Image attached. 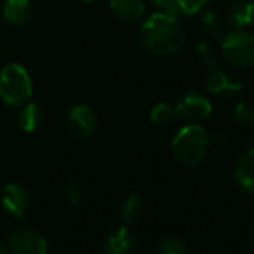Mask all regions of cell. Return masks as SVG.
Returning a JSON list of instances; mask_svg holds the SVG:
<instances>
[{
    "label": "cell",
    "instance_id": "cell-10",
    "mask_svg": "<svg viewBox=\"0 0 254 254\" xmlns=\"http://www.w3.org/2000/svg\"><path fill=\"white\" fill-rule=\"evenodd\" d=\"M2 205L14 217H21L29 208L27 190L15 183L6 184L2 189Z\"/></svg>",
    "mask_w": 254,
    "mask_h": 254
},
{
    "label": "cell",
    "instance_id": "cell-25",
    "mask_svg": "<svg viewBox=\"0 0 254 254\" xmlns=\"http://www.w3.org/2000/svg\"><path fill=\"white\" fill-rule=\"evenodd\" d=\"M227 142V136L221 132H215L212 136H209V144H215V145H226Z\"/></svg>",
    "mask_w": 254,
    "mask_h": 254
},
{
    "label": "cell",
    "instance_id": "cell-2",
    "mask_svg": "<svg viewBox=\"0 0 254 254\" xmlns=\"http://www.w3.org/2000/svg\"><path fill=\"white\" fill-rule=\"evenodd\" d=\"M209 135L197 123L186 124L172 139L174 157L187 168L199 166L209 150Z\"/></svg>",
    "mask_w": 254,
    "mask_h": 254
},
{
    "label": "cell",
    "instance_id": "cell-27",
    "mask_svg": "<svg viewBox=\"0 0 254 254\" xmlns=\"http://www.w3.org/2000/svg\"><path fill=\"white\" fill-rule=\"evenodd\" d=\"M79 2H85V3H90V2H93V0H79Z\"/></svg>",
    "mask_w": 254,
    "mask_h": 254
},
{
    "label": "cell",
    "instance_id": "cell-11",
    "mask_svg": "<svg viewBox=\"0 0 254 254\" xmlns=\"http://www.w3.org/2000/svg\"><path fill=\"white\" fill-rule=\"evenodd\" d=\"M233 175L241 190L254 194V148L239 156L235 163Z\"/></svg>",
    "mask_w": 254,
    "mask_h": 254
},
{
    "label": "cell",
    "instance_id": "cell-17",
    "mask_svg": "<svg viewBox=\"0 0 254 254\" xmlns=\"http://www.w3.org/2000/svg\"><path fill=\"white\" fill-rule=\"evenodd\" d=\"M157 254H189V245L183 238L168 235L159 241Z\"/></svg>",
    "mask_w": 254,
    "mask_h": 254
},
{
    "label": "cell",
    "instance_id": "cell-1",
    "mask_svg": "<svg viewBox=\"0 0 254 254\" xmlns=\"http://www.w3.org/2000/svg\"><path fill=\"white\" fill-rule=\"evenodd\" d=\"M141 44L154 56L177 54L186 44V32L178 18L163 12L151 14L141 26Z\"/></svg>",
    "mask_w": 254,
    "mask_h": 254
},
{
    "label": "cell",
    "instance_id": "cell-22",
    "mask_svg": "<svg viewBox=\"0 0 254 254\" xmlns=\"http://www.w3.org/2000/svg\"><path fill=\"white\" fill-rule=\"evenodd\" d=\"M208 0H175V8L178 12V17H190L200 14L203 8L206 6Z\"/></svg>",
    "mask_w": 254,
    "mask_h": 254
},
{
    "label": "cell",
    "instance_id": "cell-26",
    "mask_svg": "<svg viewBox=\"0 0 254 254\" xmlns=\"http://www.w3.org/2000/svg\"><path fill=\"white\" fill-rule=\"evenodd\" d=\"M0 254H12V253H11V250H9V247L6 244L0 242Z\"/></svg>",
    "mask_w": 254,
    "mask_h": 254
},
{
    "label": "cell",
    "instance_id": "cell-9",
    "mask_svg": "<svg viewBox=\"0 0 254 254\" xmlns=\"http://www.w3.org/2000/svg\"><path fill=\"white\" fill-rule=\"evenodd\" d=\"M205 88L211 94H221V93H238L242 90V81L229 72L220 69L208 70L205 76Z\"/></svg>",
    "mask_w": 254,
    "mask_h": 254
},
{
    "label": "cell",
    "instance_id": "cell-14",
    "mask_svg": "<svg viewBox=\"0 0 254 254\" xmlns=\"http://www.w3.org/2000/svg\"><path fill=\"white\" fill-rule=\"evenodd\" d=\"M32 3L30 0H5L3 3V17L12 26H23L32 17Z\"/></svg>",
    "mask_w": 254,
    "mask_h": 254
},
{
    "label": "cell",
    "instance_id": "cell-8",
    "mask_svg": "<svg viewBox=\"0 0 254 254\" xmlns=\"http://www.w3.org/2000/svg\"><path fill=\"white\" fill-rule=\"evenodd\" d=\"M138 247L136 235L127 227L120 226L114 229L106 238V253L108 254H135Z\"/></svg>",
    "mask_w": 254,
    "mask_h": 254
},
{
    "label": "cell",
    "instance_id": "cell-18",
    "mask_svg": "<svg viewBox=\"0 0 254 254\" xmlns=\"http://www.w3.org/2000/svg\"><path fill=\"white\" fill-rule=\"evenodd\" d=\"M200 23L205 32L214 38H223L224 35V21L215 11L200 12Z\"/></svg>",
    "mask_w": 254,
    "mask_h": 254
},
{
    "label": "cell",
    "instance_id": "cell-7",
    "mask_svg": "<svg viewBox=\"0 0 254 254\" xmlns=\"http://www.w3.org/2000/svg\"><path fill=\"white\" fill-rule=\"evenodd\" d=\"M67 123H69L70 130L76 136L85 139V138H90L96 130L97 115L91 106L85 103H78L70 108L69 115H67Z\"/></svg>",
    "mask_w": 254,
    "mask_h": 254
},
{
    "label": "cell",
    "instance_id": "cell-3",
    "mask_svg": "<svg viewBox=\"0 0 254 254\" xmlns=\"http://www.w3.org/2000/svg\"><path fill=\"white\" fill-rule=\"evenodd\" d=\"M33 96V81L20 63H9L0 70V99L11 106H23Z\"/></svg>",
    "mask_w": 254,
    "mask_h": 254
},
{
    "label": "cell",
    "instance_id": "cell-23",
    "mask_svg": "<svg viewBox=\"0 0 254 254\" xmlns=\"http://www.w3.org/2000/svg\"><path fill=\"white\" fill-rule=\"evenodd\" d=\"M148 2L159 9V12H163L166 15H171L174 18H178V12H177V8H175V0H148Z\"/></svg>",
    "mask_w": 254,
    "mask_h": 254
},
{
    "label": "cell",
    "instance_id": "cell-16",
    "mask_svg": "<svg viewBox=\"0 0 254 254\" xmlns=\"http://www.w3.org/2000/svg\"><path fill=\"white\" fill-rule=\"evenodd\" d=\"M144 212V200L138 193H129L121 202V218L126 224L136 223Z\"/></svg>",
    "mask_w": 254,
    "mask_h": 254
},
{
    "label": "cell",
    "instance_id": "cell-4",
    "mask_svg": "<svg viewBox=\"0 0 254 254\" xmlns=\"http://www.w3.org/2000/svg\"><path fill=\"white\" fill-rule=\"evenodd\" d=\"M221 54L229 64L239 69L254 64V35L244 29H235L224 33Z\"/></svg>",
    "mask_w": 254,
    "mask_h": 254
},
{
    "label": "cell",
    "instance_id": "cell-6",
    "mask_svg": "<svg viewBox=\"0 0 254 254\" xmlns=\"http://www.w3.org/2000/svg\"><path fill=\"white\" fill-rule=\"evenodd\" d=\"M175 111L177 117L191 123H197L206 120L211 115L212 105L208 97L200 93H187L178 100V103L175 105Z\"/></svg>",
    "mask_w": 254,
    "mask_h": 254
},
{
    "label": "cell",
    "instance_id": "cell-24",
    "mask_svg": "<svg viewBox=\"0 0 254 254\" xmlns=\"http://www.w3.org/2000/svg\"><path fill=\"white\" fill-rule=\"evenodd\" d=\"M66 197L70 205H79L82 200V190L76 183H70L66 189Z\"/></svg>",
    "mask_w": 254,
    "mask_h": 254
},
{
    "label": "cell",
    "instance_id": "cell-19",
    "mask_svg": "<svg viewBox=\"0 0 254 254\" xmlns=\"http://www.w3.org/2000/svg\"><path fill=\"white\" fill-rule=\"evenodd\" d=\"M177 117V111L175 106L168 103V102H160L156 106H153L151 112H150V118L153 123L160 124V126H168L171 124Z\"/></svg>",
    "mask_w": 254,
    "mask_h": 254
},
{
    "label": "cell",
    "instance_id": "cell-15",
    "mask_svg": "<svg viewBox=\"0 0 254 254\" xmlns=\"http://www.w3.org/2000/svg\"><path fill=\"white\" fill-rule=\"evenodd\" d=\"M42 121H44V114L38 103L27 102L21 106L20 114H18V126L23 132L32 133L38 130Z\"/></svg>",
    "mask_w": 254,
    "mask_h": 254
},
{
    "label": "cell",
    "instance_id": "cell-12",
    "mask_svg": "<svg viewBox=\"0 0 254 254\" xmlns=\"http://www.w3.org/2000/svg\"><path fill=\"white\" fill-rule=\"evenodd\" d=\"M112 14L126 23H133L144 17L145 2L144 0H111L109 2Z\"/></svg>",
    "mask_w": 254,
    "mask_h": 254
},
{
    "label": "cell",
    "instance_id": "cell-20",
    "mask_svg": "<svg viewBox=\"0 0 254 254\" xmlns=\"http://www.w3.org/2000/svg\"><path fill=\"white\" fill-rule=\"evenodd\" d=\"M194 56H196L197 63L202 67H205L208 70L217 67V56H215V53H214V50H212V47L209 44H206V42L197 44L196 48H194Z\"/></svg>",
    "mask_w": 254,
    "mask_h": 254
},
{
    "label": "cell",
    "instance_id": "cell-5",
    "mask_svg": "<svg viewBox=\"0 0 254 254\" xmlns=\"http://www.w3.org/2000/svg\"><path fill=\"white\" fill-rule=\"evenodd\" d=\"M8 247L12 254H48L47 239L30 227L15 230L9 236Z\"/></svg>",
    "mask_w": 254,
    "mask_h": 254
},
{
    "label": "cell",
    "instance_id": "cell-13",
    "mask_svg": "<svg viewBox=\"0 0 254 254\" xmlns=\"http://www.w3.org/2000/svg\"><path fill=\"white\" fill-rule=\"evenodd\" d=\"M227 21L235 29H245L254 21V2L251 0H238L227 9Z\"/></svg>",
    "mask_w": 254,
    "mask_h": 254
},
{
    "label": "cell",
    "instance_id": "cell-21",
    "mask_svg": "<svg viewBox=\"0 0 254 254\" xmlns=\"http://www.w3.org/2000/svg\"><path fill=\"white\" fill-rule=\"evenodd\" d=\"M233 120L241 126H253L254 124V106L247 102H238L232 111Z\"/></svg>",
    "mask_w": 254,
    "mask_h": 254
}]
</instances>
